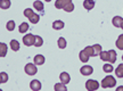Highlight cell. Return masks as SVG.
Listing matches in <instances>:
<instances>
[{"label":"cell","mask_w":123,"mask_h":91,"mask_svg":"<svg viewBox=\"0 0 123 91\" xmlns=\"http://www.w3.org/2000/svg\"><path fill=\"white\" fill-rule=\"evenodd\" d=\"M115 85H116V80L112 75H107L101 81V87L104 88V89H106V88H113Z\"/></svg>","instance_id":"cell-1"},{"label":"cell","mask_w":123,"mask_h":91,"mask_svg":"<svg viewBox=\"0 0 123 91\" xmlns=\"http://www.w3.org/2000/svg\"><path fill=\"white\" fill-rule=\"evenodd\" d=\"M34 42H35V35L31 34V33L24 35V38H23V43L25 44V46H27V47L34 46Z\"/></svg>","instance_id":"cell-2"},{"label":"cell","mask_w":123,"mask_h":91,"mask_svg":"<svg viewBox=\"0 0 123 91\" xmlns=\"http://www.w3.org/2000/svg\"><path fill=\"white\" fill-rule=\"evenodd\" d=\"M86 88L88 91H95L99 88V83L97 82L96 80H88L86 82Z\"/></svg>","instance_id":"cell-3"},{"label":"cell","mask_w":123,"mask_h":91,"mask_svg":"<svg viewBox=\"0 0 123 91\" xmlns=\"http://www.w3.org/2000/svg\"><path fill=\"white\" fill-rule=\"evenodd\" d=\"M24 71H25V73L27 74V75H34V74H37V72H38V68H37V66H35V64H26L25 65V68H24Z\"/></svg>","instance_id":"cell-4"},{"label":"cell","mask_w":123,"mask_h":91,"mask_svg":"<svg viewBox=\"0 0 123 91\" xmlns=\"http://www.w3.org/2000/svg\"><path fill=\"white\" fill-rule=\"evenodd\" d=\"M72 2V0H57L56 2H55V7L57 9H64L67 6L68 4H71Z\"/></svg>","instance_id":"cell-5"},{"label":"cell","mask_w":123,"mask_h":91,"mask_svg":"<svg viewBox=\"0 0 123 91\" xmlns=\"http://www.w3.org/2000/svg\"><path fill=\"white\" fill-rule=\"evenodd\" d=\"M80 72H81L82 75H91L92 72H93V68H92L91 66H89V65H84V66L81 67Z\"/></svg>","instance_id":"cell-6"},{"label":"cell","mask_w":123,"mask_h":91,"mask_svg":"<svg viewBox=\"0 0 123 91\" xmlns=\"http://www.w3.org/2000/svg\"><path fill=\"white\" fill-rule=\"evenodd\" d=\"M30 88H31V90H33V91H39L41 89V83L38 80H33L30 83Z\"/></svg>","instance_id":"cell-7"},{"label":"cell","mask_w":123,"mask_h":91,"mask_svg":"<svg viewBox=\"0 0 123 91\" xmlns=\"http://www.w3.org/2000/svg\"><path fill=\"white\" fill-rule=\"evenodd\" d=\"M59 79H61L62 83H64V84H66V83H68L71 81L70 74L66 73V72H63V73H61V75H59Z\"/></svg>","instance_id":"cell-8"},{"label":"cell","mask_w":123,"mask_h":91,"mask_svg":"<svg viewBox=\"0 0 123 91\" xmlns=\"http://www.w3.org/2000/svg\"><path fill=\"white\" fill-rule=\"evenodd\" d=\"M112 23H113V25L115 27H121V25H122V23H123V18L121 16H115V17H113Z\"/></svg>","instance_id":"cell-9"},{"label":"cell","mask_w":123,"mask_h":91,"mask_svg":"<svg viewBox=\"0 0 123 91\" xmlns=\"http://www.w3.org/2000/svg\"><path fill=\"white\" fill-rule=\"evenodd\" d=\"M79 57H80V61H82V63H88L89 57H90V56H89L88 54L84 51V49H83V50H81V51H80Z\"/></svg>","instance_id":"cell-10"},{"label":"cell","mask_w":123,"mask_h":91,"mask_svg":"<svg viewBox=\"0 0 123 91\" xmlns=\"http://www.w3.org/2000/svg\"><path fill=\"white\" fill-rule=\"evenodd\" d=\"M83 7L87 9V10H91V9L95 7V1H93V0H84Z\"/></svg>","instance_id":"cell-11"},{"label":"cell","mask_w":123,"mask_h":91,"mask_svg":"<svg viewBox=\"0 0 123 91\" xmlns=\"http://www.w3.org/2000/svg\"><path fill=\"white\" fill-rule=\"evenodd\" d=\"M34 64L35 65H43L44 64V57L42 55H37L34 57Z\"/></svg>","instance_id":"cell-12"},{"label":"cell","mask_w":123,"mask_h":91,"mask_svg":"<svg viewBox=\"0 0 123 91\" xmlns=\"http://www.w3.org/2000/svg\"><path fill=\"white\" fill-rule=\"evenodd\" d=\"M64 22L63 21H55V22L53 23V29H55V30H62L63 27H64Z\"/></svg>","instance_id":"cell-13"},{"label":"cell","mask_w":123,"mask_h":91,"mask_svg":"<svg viewBox=\"0 0 123 91\" xmlns=\"http://www.w3.org/2000/svg\"><path fill=\"white\" fill-rule=\"evenodd\" d=\"M54 89H55V91H67L66 84H64V83H56Z\"/></svg>","instance_id":"cell-14"},{"label":"cell","mask_w":123,"mask_h":91,"mask_svg":"<svg viewBox=\"0 0 123 91\" xmlns=\"http://www.w3.org/2000/svg\"><path fill=\"white\" fill-rule=\"evenodd\" d=\"M10 48L13 49L14 51H18L19 50V42L17 40H12L10 41Z\"/></svg>","instance_id":"cell-15"},{"label":"cell","mask_w":123,"mask_h":91,"mask_svg":"<svg viewBox=\"0 0 123 91\" xmlns=\"http://www.w3.org/2000/svg\"><path fill=\"white\" fill-rule=\"evenodd\" d=\"M6 55H7V46H6V43L1 42L0 43V56L5 57Z\"/></svg>","instance_id":"cell-16"},{"label":"cell","mask_w":123,"mask_h":91,"mask_svg":"<svg viewBox=\"0 0 123 91\" xmlns=\"http://www.w3.org/2000/svg\"><path fill=\"white\" fill-rule=\"evenodd\" d=\"M99 56H100V59L104 61H110V52L108 51H101L99 54Z\"/></svg>","instance_id":"cell-17"},{"label":"cell","mask_w":123,"mask_h":91,"mask_svg":"<svg viewBox=\"0 0 123 91\" xmlns=\"http://www.w3.org/2000/svg\"><path fill=\"white\" fill-rule=\"evenodd\" d=\"M115 74L117 78H123V64H120L116 69H115Z\"/></svg>","instance_id":"cell-18"},{"label":"cell","mask_w":123,"mask_h":91,"mask_svg":"<svg viewBox=\"0 0 123 91\" xmlns=\"http://www.w3.org/2000/svg\"><path fill=\"white\" fill-rule=\"evenodd\" d=\"M10 7V0H1L0 1V8L1 9H8Z\"/></svg>","instance_id":"cell-19"},{"label":"cell","mask_w":123,"mask_h":91,"mask_svg":"<svg viewBox=\"0 0 123 91\" xmlns=\"http://www.w3.org/2000/svg\"><path fill=\"white\" fill-rule=\"evenodd\" d=\"M33 7H34L37 10H39V12L43 10V4H42L40 0H37V1H34V2H33Z\"/></svg>","instance_id":"cell-20"},{"label":"cell","mask_w":123,"mask_h":91,"mask_svg":"<svg viewBox=\"0 0 123 91\" xmlns=\"http://www.w3.org/2000/svg\"><path fill=\"white\" fill-rule=\"evenodd\" d=\"M108 52H110V63L114 64L116 61V52H115V50H110Z\"/></svg>","instance_id":"cell-21"},{"label":"cell","mask_w":123,"mask_h":91,"mask_svg":"<svg viewBox=\"0 0 123 91\" xmlns=\"http://www.w3.org/2000/svg\"><path fill=\"white\" fill-rule=\"evenodd\" d=\"M27 30H29V24H27V23H22V24L19 25V27H18L19 33H25Z\"/></svg>","instance_id":"cell-22"},{"label":"cell","mask_w":123,"mask_h":91,"mask_svg":"<svg viewBox=\"0 0 123 91\" xmlns=\"http://www.w3.org/2000/svg\"><path fill=\"white\" fill-rule=\"evenodd\" d=\"M57 44H58V48H61V49H64V48L66 47V40L65 38H59L57 41Z\"/></svg>","instance_id":"cell-23"},{"label":"cell","mask_w":123,"mask_h":91,"mask_svg":"<svg viewBox=\"0 0 123 91\" xmlns=\"http://www.w3.org/2000/svg\"><path fill=\"white\" fill-rule=\"evenodd\" d=\"M116 47L121 49V50H123V34L120 35L117 40H116Z\"/></svg>","instance_id":"cell-24"},{"label":"cell","mask_w":123,"mask_h":91,"mask_svg":"<svg viewBox=\"0 0 123 91\" xmlns=\"http://www.w3.org/2000/svg\"><path fill=\"white\" fill-rule=\"evenodd\" d=\"M42 44H43V40H42V38H41V36H39V35H35L34 46H35V47H41Z\"/></svg>","instance_id":"cell-25"},{"label":"cell","mask_w":123,"mask_h":91,"mask_svg":"<svg viewBox=\"0 0 123 91\" xmlns=\"http://www.w3.org/2000/svg\"><path fill=\"white\" fill-rule=\"evenodd\" d=\"M103 69L105 73H112L113 72V65L112 64H105L103 66Z\"/></svg>","instance_id":"cell-26"},{"label":"cell","mask_w":123,"mask_h":91,"mask_svg":"<svg viewBox=\"0 0 123 91\" xmlns=\"http://www.w3.org/2000/svg\"><path fill=\"white\" fill-rule=\"evenodd\" d=\"M7 81H8V75H7V73L1 72V73H0V83H6Z\"/></svg>","instance_id":"cell-27"},{"label":"cell","mask_w":123,"mask_h":91,"mask_svg":"<svg viewBox=\"0 0 123 91\" xmlns=\"http://www.w3.org/2000/svg\"><path fill=\"white\" fill-rule=\"evenodd\" d=\"M93 47V52H95V56H97V55H99L103 50H101V46L100 44H95V46H92Z\"/></svg>","instance_id":"cell-28"},{"label":"cell","mask_w":123,"mask_h":91,"mask_svg":"<svg viewBox=\"0 0 123 91\" xmlns=\"http://www.w3.org/2000/svg\"><path fill=\"white\" fill-rule=\"evenodd\" d=\"M24 15H25V17L31 18L33 15H34V13H33V10H32L31 8H26L25 10H24Z\"/></svg>","instance_id":"cell-29"},{"label":"cell","mask_w":123,"mask_h":91,"mask_svg":"<svg viewBox=\"0 0 123 91\" xmlns=\"http://www.w3.org/2000/svg\"><path fill=\"white\" fill-rule=\"evenodd\" d=\"M29 19H30V22L32 23V24H37V23L39 22L40 16L38 15V14H34V15H33V16H32L31 18H29Z\"/></svg>","instance_id":"cell-30"},{"label":"cell","mask_w":123,"mask_h":91,"mask_svg":"<svg viewBox=\"0 0 123 91\" xmlns=\"http://www.w3.org/2000/svg\"><path fill=\"white\" fill-rule=\"evenodd\" d=\"M84 51L88 54L89 56H95V52H93V47L92 46H89V47H86V49H84Z\"/></svg>","instance_id":"cell-31"},{"label":"cell","mask_w":123,"mask_h":91,"mask_svg":"<svg viewBox=\"0 0 123 91\" xmlns=\"http://www.w3.org/2000/svg\"><path fill=\"white\" fill-rule=\"evenodd\" d=\"M6 27H7L8 31H14V29H15V22H14V21H9V22L6 24Z\"/></svg>","instance_id":"cell-32"},{"label":"cell","mask_w":123,"mask_h":91,"mask_svg":"<svg viewBox=\"0 0 123 91\" xmlns=\"http://www.w3.org/2000/svg\"><path fill=\"white\" fill-rule=\"evenodd\" d=\"M64 10H65V12H67V13H71V12H73V10H74V5H73V2H71V4L67 5L65 8H64Z\"/></svg>","instance_id":"cell-33"},{"label":"cell","mask_w":123,"mask_h":91,"mask_svg":"<svg viewBox=\"0 0 123 91\" xmlns=\"http://www.w3.org/2000/svg\"><path fill=\"white\" fill-rule=\"evenodd\" d=\"M116 91H123V87L121 85V87H117L116 88Z\"/></svg>","instance_id":"cell-34"},{"label":"cell","mask_w":123,"mask_h":91,"mask_svg":"<svg viewBox=\"0 0 123 91\" xmlns=\"http://www.w3.org/2000/svg\"><path fill=\"white\" fill-rule=\"evenodd\" d=\"M46 1H48V2H49V1H51V0H46Z\"/></svg>","instance_id":"cell-35"},{"label":"cell","mask_w":123,"mask_h":91,"mask_svg":"<svg viewBox=\"0 0 123 91\" xmlns=\"http://www.w3.org/2000/svg\"><path fill=\"white\" fill-rule=\"evenodd\" d=\"M122 59H123V56H122Z\"/></svg>","instance_id":"cell-36"},{"label":"cell","mask_w":123,"mask_h":91,"mask_svg":"<svg viewBox=\"0 0 123 91\" xmlns=\"http://www.w3.org/2000/svg\"><path fill=\"white\" fill-rule=\"evenodd\" d=\"M0 91H2V90H0Z\"/></svg>","instance_id":"cell-37"}]
</instances>
